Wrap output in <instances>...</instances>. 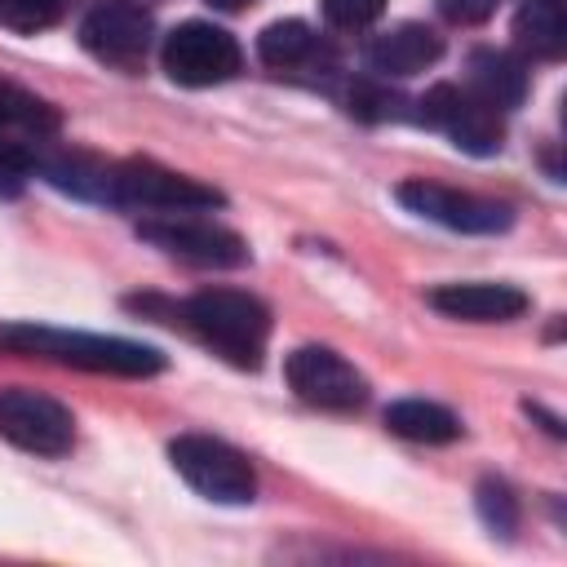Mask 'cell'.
<instances>
[{
    "instance_id": "6da1fadb",
    "label": "cell",
    "mask_w": 567,
    "mask_h": 567,
    "mask_svg": "<svg viewBox=\"0 0 567 567\" xmlns=\"http://www.w3.org/2000/svg\"><path fill=\"white\" fill-rule=\"evenodd\" d=\"M0 346L22 350V354H44V359H58L71 368H89V372H115V377H155L164 368V354L155 346L124 341V337L35 328V323H4Z\"/></svg>"
},
{
    "instance_id": "7a4b0ae2",
    "label": "cell",
    "mask_w": 567,
    "mask_h": 567,
    "mask_svg": "<svg viewBox=\"0 0 567 567\" xmlns=\"http://www.w3.org/2000/svg\"><path fill=\"white\" fill-rule=\"evenodd\" d=\"M182 323L235 368H257L270 337V310L239 288H204L182 306Z\"/></svg>"
},
{
    "instance_id": "3957f363",
    "label": "cell",
    "mask_w": 567,
    "mask_h": 567,
    "mask_svg": "<svg viewBox=\"0 0 567 567\" xmlns=\"http://www.w3.org/2000/svg\"><path fill=\"white\" fill-rule=\"evenodd\" d=\"M168 461L199 496H208L217 505H248L257 496V474L244 461V452H235L230 443H221L213 434L173 439L168 443Z\"/></svg>"
},
{
    "instance_id": "277c9868",
    "label": "cell",
    "mask_w": 567,
    "mask_h": 567,
    "mask_svg": "<svg viewBox=\"0 0 567 567\" xmlns=\"http://www.w3.org/2000/svg\"><path fill=\"white\" fill-rule=\"evenodd\" d=\"M111 204L137 208V213H195L221 204V195L186 173H173L155 159H124L111 164Z\"/></svg>"
},
{
    "instance_id": "5b68a950",
    "label": "cell",
    "mask_w": 567,
    "mask_h": 567,
    "mask_svg": "<svg viewBox=\"0 0 567 567\" xmlns=\"http://www.w3.org/2000/svg\"><path fill=\"white\" fill-rule=\"evenodd\" d=\"M137 235L151 239L155 248H164V252L190 261V266L235 270V266L248 261V244H244L235 230H226V226H217V221H208V217H190V213H159V217H146V221L137 226Z\"/></svg>"
},
{
    "instance_id": "8992f818",
    "label": "cell",
    "mask_w": 567,
    "mask_h": 567,
    "mask_svg": "<svg viewBox=\"0 0 567 567\" xmlns=\"http://www.w3.org/2000/svg\"><path fill=\"white\" fill-rule=\"evenodd\" d=\"M164 71L168 80L186 84V89H208L221 84L239 71V44L230 31L213 27V22H182L164 35Z\"/></svg>"
},
{
    "instance_id": "52a82bcc",
    "label": "cell",
    "mask_w": 567,
    "mask_h": 567,
    "mask_svg": "<svg viewBox=\"0 0 567 567\" xmlns=\"http://www.w3.org/2000/svg\"><path fill=\"white\" fill-rule=\"evenodd\" d=\"M0 439L35 456H62L75 443V416L40 390H0Z\"/></svg>"
},
{
    "instance_id": "ba28073f",
    "label": "cell",
    "mask_w": 567,
    "mask_h": 567,
    "mask_svg": "<svg viewBox=\"0 0 567 567\" xmlns=\"http://www.w3.org/2000/svg\"><path fill=\"white\" fill-rule=\"evenodd\" d=\"M416 120L439 128L447 142H456L470 155H496L505 137L501 111H492L487 102H478L470 89H456V84H434L416 102Z\"/></svg>"
},
{
    "instance_id": "9c48e42d",
    "label": "cell",
    "mask_w": 567,
    "mask_h": 567,
    "mask_svg": "<svg viewBox=\"0 0 567 567\" xmlns=\"http://www.w3.org/2000/svg\"><path fill=\"white\" fill-rule=\"evenodd\" d=\"M399 204L425 221H439L447 230H465V235H496L514 221V208L501 204V199H483V195H470V190H452L443 182H425V177H412L403 182L399 190Z\"/></svg>"
},
{
    "instance_id": "30bf717a",
    "label": "cell",
    "mask_w": 567,
    "mask_h": 567,
    "mask_svg": "<svg viewBox=\"0 0 567 567\" xmlns=\"http://www.w3.org/2000/svg\"><path fill=\"white\" fill-rule=\"evenodd\" d=\"M284 377L292 385V394L310 408H328V412H350L368 399V381L354 363H346L337 350L328 346H297L284 363Z\"/></svg>"
},
{
    "instance_id": "8fae6325",
    "label": "cell",
    "mask_w": 567,
    "mask_h": 567,
    "mask_svg": "<svg viewBox=\"0 0 567 567\" xmlns=\"http://www.w3.org/2000/svg\"><path fill=\"white\" fill-rule=\"evenodd\" d=\"M151 31V9H142L137 0H102L80 22V44L106 66H137L146 58Z\"/></svg>"
},
{
    "instance_id": "7c38bea8",
    "label": "cell",
    "mask_w": 567,
    "mask_h": 567,
    "mask_svg": "<svg viewBox=\"0 0 567 567\" xmlns=\"http://www.w3.org/2000/svg\"><path fill=\"white\" fill-rule=\"evenodd\" d=\"M425 301L439 315L470 319V323H505V319H518L527 310V292H518L514 284H487V279L439 284V288L425 292Z\"/></svg>"
},
{
    "instance_id": "4fadbf2b",
    "label": "cell",
    "mask_w": 567,
    "mask_h": 567,
    "mask_svg": "<svg viewBox=\"0 0 567 567\" xmlns=\"http://www.w3.org/2000/svg\"><path fill=\"white\" fill-rule=\"evenodd\" d=\"M443 53V40L434 27L425 22H399L390 31H381L372 44H368V66L381 75V80H403V75H416L425 66H434Z\"/></svg>"
},
{
    "instance_id": "5bb4252c",
    "label": "cell",
    "mask_w": 567,
    "mask_h": 567,
    "mask_svg": "<svg viewBox=\"0 0 567 567\" xmlns=\"http://www.w3.org/2000/svg\"><path fill=\"white\" fill-rule=\"evenodd\" d=\"M470 93L478 102H487L492 111H509L527 97V71L514 53L505 49H474L470 53V75H465Z\"/></svg>"
},
{
    "instance_id": "9a60e30c",
    "label": "cell",
    "mask_w": 567,
    "mask_h": 567,
    "mask_svg": "<svg viewBox=\"0 0 567 567\" xmlns=\"http://www.w3.org/2000/svg\"><path fill=\"white\" fill-rule=\"evenodd\" d=\"M385 430L408 439V443H452L461 434L456 412L430 399H399L385 408Z\"/></svg>"
},
{
    "instance_id": "2e32d148",
    "label": "cell",
    "mask_w": 567,
    "mask_h": 567,
    "mask_svg": "<svg viewBox=\"0 0 567 567\" xmlns=\"http://www.w3.org/2000/svg\"><path fill=\"white\" fill-rule=\"evenodd\" d=\"M514 40L518 49H527L532 58H563L567 49V13L558 0H523V9L514 13Z\"/></svg>"
},
{
    "instance_id": "e0dca14e",
    "label": "cell",
    "mask_w": 567,
    "mask_h": 567,
    "mask_svg": "<svg viewBox=\"0 0 567 567\" xmlns=\"http://www.w3.org/2000/svg\"><path fill=\"white\" fill-rule=\"evenodd\" d=\"M310 53H315V31L301 18H279L257 35V58L275 71H292L310 62Z\"/></svg>"
},
{
    "instance_id": "ac0fdd59",
    "label": "cell",
    "mask_w": 567,
    "mask_h": 567,
    "mask_svg": "<svg viewBox=\"0 0 567 567\" xmlns=\"http://www.w3.org/2000/svg\"><path fill=\"white\" fill-rule=\"evenodd\" d=\"M71 0H0V27L13 35H35L62 22Z\"/></svg>"
},
{
    "instance_id": "d6986e66",
    "label": "cell",
    "mask_w": 567,
    "mask_h": 567,
    "mask_svg": "<svg viewBox=\"0 0 567 567\" xmlns=\"http://www.w3.org/2000/svg\"><path fill=\"white\" fill-rule=\"evenodd\" d=\"M478 514H483V523H487L492 536H514V527H518V501L496 478H483L478 483Z\"/></svg>"
},
{
    "instance_id": "ffe728a7",
    "label": "cell",
    "mask_w": 567,
    "mask_h": 567,
    "mask_svg": "<svg viewBox=\"0 0 567 567\" xmlns=\"http://www.w3.org/2000/svg\"><path fill=\"white\" fill-rule=\"evenodd\" d=\"M385 13V0H323V18L337 31H363Z\"/></svg>"
},
{
    "instance_id": "44dd1931",
    "label": "cell",
    "mask_w": 567,
    "mask_h": 567,
    "mask_svg": "<svg viewBox=\"0 0 567 567\" xmlns=\"http://www.w3.org/2000/svg\"><path fill=\"white\" fill-rule=\"evenodd\" d=\"M505 0H439V13L456 27H474V22H487Z\"/></svg>"
},
{
    "instance_id": "7402d4cb",
    "label": "cell",
    "mask_w": 567,
    "mask_h": 567,
    "mask_svg": "<svg viewBox=\"0 0 567 567\" xmlns=\"http://www.w3.org/2000/svg\"><path fill=\"white\" fill-rule=\"evenodd\" d=\"M213 9H244V4H252V0H208Z\"/></svg>"
}]
</instances>
